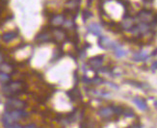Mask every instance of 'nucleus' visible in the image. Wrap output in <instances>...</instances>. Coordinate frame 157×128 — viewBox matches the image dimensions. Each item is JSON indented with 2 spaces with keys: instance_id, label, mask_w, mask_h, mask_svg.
<instances>
[{
  "instance_id": "obj_14",
  "label": "nucleus",
  "mask_w": 157,
  "mask_h": 128,
  "mask_svg": "<svg viewBox=\"0 0 157 128\" xmlns=\"http://www.w3.org/2000/svg\"><path fill=\"white\" fill-rule=\"evenodd\" d=\"M133 102L136 104V106H137L140 110H143V111H145L147 109V102L146 101L141 98V97H134L133 98Z\"/></svg>"
},
{
  "instance_id": "obj_2",
  "label": "nucleus",
  "mask_w": 157,
  "mask_h": 128,
  "mask_svg": "<svg viewBox=\"0 0 157 128\" xmlns=\"http://www.w3.org/2000/svg\"><path fill=\"white\" fill-rule=\"evenodd\" d=\"M3 92L7 96H13L21 92L24 89V84L21 81H13V82H9L3 86Z\"/></svg>"
},
{
  "instance_id": "obj_20",
  "label": "nucleus",
  "mask_w": 157,
  "mask_h": 128,
  "mask_svg": "<svg viewBox=\"0 0 157 128\" xmlns=\"http://www.w3.org/2000/svg\"><path fill=\"white\" fill-rule=\"evenodd\" d=\"M64 25L66 26V28L71 29V28H72V27H73L74 22H73V20H71V19H65Z\"/></svg>"
},
{
  "instance_id": "obj_28",
  "label": "nucleus",
  "mask_w": 157,
  "mask_h": 128,
  "mask_svg": "<svg viewBox=\"0 0 157 128\" xmlns=\"http://www.w3.org/2000/svg\"><path fill=\"white\" fill-rule=\"evenodd\" d=\"M154 105H155V106L157 107V101H155V103H154Z\"/></svg>"
},
{
  "instance_id": "obj_8",
  "label": "nucleus",
  "mask_w": 157,
  "mask_h": 128,
  "mask_svg": "<svg viewBox=\"0 0 157 128\" xmlns=\"http://www.w3.org/2000/svg\"><path fill=\"white\" fill-rule=\"evenodd\" d=\"M102 63H103V56H95L94 58H91L88 62L89 66L94 70L100 69Z\"/></svg>"
},
{
  "instance_id": "obj_17",
  "label": "nucleus",
  "mask_w": 157,
  "mask_h": 128,
  "mask_svg": "<svg viewBox=\"0 0 157 128\" xmlns=\"http://www.w3.org/2000/svg\"><path fill=\"white\" fill-rule=\"evenodd\" d=\"M148 58V55L146 51H141V52H137L134 54L133 59L137 62H140V61H145Z\"/></svg>"
},
{
  "instance_id": "obj_7",
  "label": "nucleus",
  "mask_w": 157,
  "mask_h": 128,
  "mask_svg": "<svg viewBox=\"0 0 157 128\" xmlns=\"http://www.w3.org/2000/svg\"><path fill=\"white\" fill-rule=\"evenodd\" d=\"M135 27V20L131 17H124V20L121 22V28L124 30L132 31V29Z\"/></svg>"
},
{
  "instance_id": "obj_22",
  "label": "nucleus",
  "mask_w": 157,
  "mask_h": 128,
  "mask_svg": "<svg viewBox=\"0 0 157 128\" xmlns=\"http://www.w3.org/2000/svg\"><path fill=\"white\" fill-rule=\"evenodd\" d=\"M124 115L125 117H128V118H131V117H134V113L131 109H124Z\"/></svg>"
},
{
  "instance_id": "obj_13",
  "label": "nucleus",
  "mask_w": 157,
  "mask_h": 128,
  "mask_svg": "<svg viewBox=\"0 0 157 128\" xmlns=\"http://www.w3.org/2000/svg\"><path fill=\"white\" fill-rule=\"evenodd\" d=\"M17 37V33L15 31H10V32H6L2 35V40L5 43H10L13 40H15Z\"/></svg>"
},
{
  "instance_id": "obj_1",
  "label": "nucleus",
  "mask_w": 157,
  "mask_h": 128,
  "mask_svg": "<svg viewBox=\"0 0 157 128\" xmlns=\"http://www.w3.org/2000/svg\"><path fill=\"white\" fill-rule=\"evenodd\" d=\"M29 116V114L24 110H11L7 111L2 115V122L4 125L16 123L20 119H25Z\"/></svg>"
},
{
  "instance_id": "obj_21",
  "label": "nucleus",
  "mask_w": 157,
  "mask_h": 128,
  "mask_svg": "<svg viewBox=\"0 0 157 128\" xmlns=\"http://www.w3.org/2000/svg\"><path fill=\"white\" fill-rule=\"evenodd\" d=\"M82 15H83V19H84V21H86V20L88 19V18H90L93 15L91 13V12H89V11H87V10H84L83 11V13H82Z\"/></svg>"
},
{
  "instance_id": "obj_3",
  "label": "nucleus",
  "mask_w": 157,
  "mask_h": 128,
  "mask_svg": "<svg viewBox=\"0 0 157 128\" xmlns=\"http://www.w3.org/2000/svg\"><path fill=\"white\" fill-rule=\"evenodd\" d=\"M6 105L7 107L11 108L12 110H23L26 107V103L24 101L20 100L18 98H13V97L7 100Z\"/></svg>"
},
{
  "instance_id": "obj_25",
  "label": "nucleus",
  "mask_w": 157,
  "mask_h": 128,
  "mask_svg": "<svg viewBox=\"0 0 157 128\" xmlns=\"http://www.w3.org/2000/svg\"><path fill=\"white\" fill-rule=\"evenodd\" d=\"M24 128H37L36 124H34V123H29V124H27L25 126H23Z\"/></svg>"
},
{
  "instance_id": "obj_16",
  "label": "nucleus",
  "mask_w": 157,
  "mask_h": 128,
  "mask_svg": "<svg viewBox=\"0 0 157 128\" xmlns=\"http://www.w3.org/2000/svg\"><path fill=\"white\" fill-rule=\"evenodd\" d=\"M13 71V67L9 63H1L0 64V72L11 74Z\"/></svg>"
},
{
  "instance_id": "obj_4",
  "label": "nucleus",
  "mask_w": 157,
  "mask_h": 128,
  "mask_svg": "<svg viewBox=\"0 0 157 128\" xmlns=\"http://www.w3.org/2000/svg\"><path fill=\"white\" fill-rule=\"evenodd\" d=\"M51 35L53 38L54 42H63V40L67 38V34L64 29L62 28H54L51 30Z\"/></svg>"
},
{
  "instance_id": "obj_12",
  "label": "nucleus",
  "mask_w": 157,
  "mask_h": 128,
  "mask_svg": "<svg viewBox=\"0 0 157 128\" xmlns=\"http://www.w3.org/2000/svg\"><path fill=\"white\" fill-rule=\"evenodd\" d=\"M88 30L90 33L94 34V36H98V37L101 36V28L98 23H94V22L91 23L88 26Z\"/></svg>"
},
{
  "instance_id": "obj_6",
  "label": "nucleus",
  "mask_w": 157,
  "mask_h": 128,
  "mask_svg": "<svg viewBox=\"0 0 157 128\" xmlns=\"http://www.w3.org/2000/svg\"><path fill=\"white\" fill-rule=\"evenodd\" d=\"M116 43L112 42V40L104 36H100L99 37V40H98V44L101 48L103 49H113V47L115 45Z\"/></svg>"
},
{
  "instance_id": "obj_24",
  "label": "nucleus",
  "mask_w": 157,
  "mask_h": 128,
  "mask_svg": "<svg viewBox=\"0 0 157 128\" xmlns=\"http://www.w3.org/2000/svg\"><path fill=\"white\" fill-rule=\"evenodd\" d=\"M91 82L95 84V85H100V84H102V82H103V80H102L100 77H94Z\"/></svg>"
},
{
  "instance_id": "obj_5",
  "label": "nucleus",
  "mask_w": 157,
  "mask_h": 128,
  "mask_svg": "<svg viewBox=\"0 0 157 128\" xmlns=\"http://www.w3.org/2000/svg\"><path fill=\"white\" fill-rule=\"evenodd\" d=\"M36 42L39 43H49L53 40L51 32H47V31H44L42 33H40L39 35L36 37Z\"/></svg>"
},
{
  "instance_id": "obj_18",
  "label": "nucleus",
  "mask_w": 157,
  "mask_h": 128,
  "mask_svg": "<svg viewBox=\"0 0 157 128\" xmlns=\"http://www.w3.org/2000/svg\"><path fill=\"white\" fill-rule=\"evenodd\" d=\"M11 80V75L8 73H4V72H0V82L2 84H7L9 83Z\"/></svg>"
},
{
  "instance_id": "obj_19",
  "label": "nucleus",
  "mask_w": 157,
  "mask_h": 128,
  "mask_svg": "<svg viewBox=\"0 0 157 128\" xmlns=\"http://www.w3.org/2000/svg\"><path fill=\"white\" fill-rule=\"evenodd\" d=\"M113 108V111H114V114H117V115H122L124 114V108L121 107V106H112Z\"/></svg>"
},
{
  "instance_id": "obj_9",
  "label": "nucleus",
  "mask_w": 157,
  "mask_h": 128,
  "mask_svg": "<svg viewBox=\"0 0 157 128\" xmlns=\"http://www.w3.org/2000/svg\"><path fill=\"white\" fill-rule=\"evenodd\" d=\"M138 17L139 19L141 20V22L143 23H148L153 20V17H152V15H151V12L149 11H147V10H144V11H141L139 13H138Z\"/></svg>"
},
{
  "instance_id": "obj_23",
  "label": "nucleus",
  "mask_w": 157,
  "mask_h": 128,
  "mask_svg": "<svg viewBox=\"0 0 157 128\" xmlns=\"http://www.w3.org/2000/svg\"><path fill=\"white\" fill-rule=\"evenodd\" d=\"M5 128H24L22 125H20L18 123H13V124H8V125H4Z\"/></svg>"
},
{
  "instance_id": "obj_26",
  "label": "nucleus",
  "mask_w": 157,
  "mask_h": 128,
  "mask_svg": "<svg viewBox=\"0 0 157 128\" xmlns=\"http://www.w3.org/2000/svg\"><path fill=\"white\" fill-rule=\"evenodd\" d=\"M152 70H157V61L153 63V65H152Z\"/></svg>"
},
{
  "instance_id": "obj_15",
  "label": "nucleus",
  "mask_w": 157,
  "mask_h": 128,
  "mask_svg": "<svg viewBox=\"0 0 157 128\" xmlns=\"http://www.w3.org/2000/svg\"><path fill=\"white\" fill-rule=\"evenodd\" d=\"M113 50H114V53H115V55L117 56V57H124L126 55V51L124 49V48H121V46L117 44V43H115L114 47H113Z\"/></svg>"
},
{
  "instance_id": "obj_27",
  "label": "nucleus",
  "mask_w": 157,
  "mask_h": 128,
  "mask_svg": "<svg viewBox=\"0 0 157 128\" xmlns=\"http://www.w3.org/2000/svg\"><path fill=\"white\" fill-rule=\"evenodd\" d=\"M2 61H3V57H2V55L0 54V64L2 63Z\"/></svg>"
},
{
  "instance_id": "obj_11",
  "label": "nucleus",
  "mask_w": 157,
  "mask_h": 128,
  "mask_svg": "<svg viewBox=\"0 0 157 128\" xmlns=\"http://www.w3.org/2000/svg\"><path fill=\"white\" fill-rule=\"evenodd\" d=\"M65 17L62 13H59V15H54L51 19H50V23L52 26H54L55 28L59 27L60 25H63L64 24V21H65Z\"/></svg>"
},
{
  "instance_id": "obj_10",
  "label": "nucleus",
  "mask_w": 157,
  "mask_h": 128,
  "mask_svg": "<svg viewBox=\"0 0 157 128\" xmlns=\"http://www.w3.org/2000/svg\"><path fill=\"white\" fill-rule=\"evenodd\" d=\"M98 115L99 117H101L102 119H110L112 118V116L114 115V111L112 107H102L98 110Z\"/></svg>"
}]
</instances>
